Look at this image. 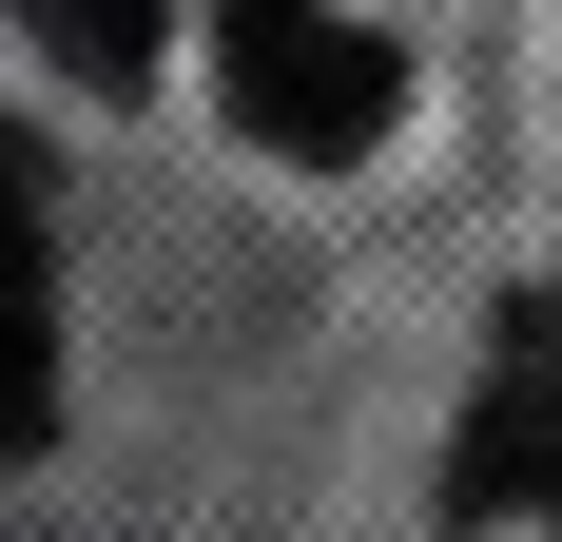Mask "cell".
I'll use <instances>...</instances> for the list:
<instances>
[{
    "mask_svg": "<svg viewBox=\"0 0 562 542\" xmlns=\"http://www.w3.org/2000/svg\"><path fill=\"white\" fill-rule=\"evenodd\" d=\"M214 98L252 116L272 156L330 174V156H369V136L407 116V58L369 39L349 0H214Z\"/></svg>",
    "mask_w": 562,
    "mask_h": 542,
    "instance_id": "1",
    "label": "cell"
},
{
    "mask_svg": "<svg viewBox=\"0 0 562 542\" xmlns=\"http://www.w3.org/2000/svg\"><path fill=\"white\" fill-rule=\"evenodd\" d=\"M447 504H465V523L562 504V329H524L505 369H485V407H465V445H447Z\"/></svg>",
    "mask_w": 562,
    "mask_h": 542,
    "instance_id": "2",
    "label": "cell"
},
{
    "mask_svg": "<svg viewBox=\"0 0 562 542\" xmlns=\"http://www.w3.org/2000/svg\"><path fill=\"white\" fill-rule=\"evenodd\" d=\"M58 445V271H0V465Z\"/></svg>",
    "mask_w": 562,
    "mask_h": 542,
    "instance_id": "3",
    "label": "cell"
},
{
    "mask_svg": "<svg viewBox=\"0 0 562 542\" xmlns=\"http://www.w3.org/2000/svg\"><path fill=\"white\" fill-rule=\"evenodd\" d=\"M0 20H20L58 78H98V98H116V78H156V20H175V0H0Z\"/></svg>",
    "mask_w": 562,
    "mask_h": 542,
    "instance_id": "4",
    "label": "cell"
}]
</instances>
